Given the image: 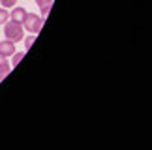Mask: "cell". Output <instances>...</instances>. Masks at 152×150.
<instances>
[{
  "mask_svg": "<svg viewBox=\"0 0 152 150\" xmlns=\"http://www.w3.org/2000/svg\"><path fill=\"white\" fill-rule=\"evenodd\" d=\"M26 13H28V11L25 8H15V6H13V9L10 11V21H15V23H21V25H23Z\"/></svg>",
  "mask_w": 152,
  "mask_h": 150,
  "instance_id": "cell-4",
  "label": "cell"
},
{
  "mask_svg": "<svg viewBox=\"0 0 152 150\" xmlns=\"http://www.w3.org/2000/svg\"><path fill=\"white\" fill-rule=\"evenodd\" d=\"M38 6H39V17L45 21V17L49 15V11H51V6H53V0H34Z\"/></svg>",
  "mask_w": 152,
  "mask_h": 150,
  "instance_id": "cell-5",
  "label": "cell"
},
{
  "mask_svg": "<svg viewBox=\"0 0 152 150\" xmlns=\"http://www.w3.org/2000/svg\"><path fill=\"white\" fill-rule=\"evenodd\" d=\"M23 32H25V28H23L21 23H15V21L4 23V36H6V39H10V42H13V43L21 42Z\"/></svg>",
  "mask_w": 152,
  "mask_h": 150,
  "instance_id": "cell-1",
  "label": "cell"
},
{
  "mask_svg": "<svg viewBox=\"0 0 152 150\" xmlns=\"http://www.w3.org/2000/svg\"><path fill=\"white\" fill-rule=\"evenodd\" d=\"M8 21H10V11L0 8V25H4V23H8Z\"/></svg>",
  "mask_w": 152,
  "mask_h": 150,
  "instance_id": "cell-8",
  "label": "cell"
},
{
  "mask_svg": "<svg viewBox=\"0 0 152 150\" xmlns=\"http://www.w3.org/2000/svg\"><path fill=\"white\" fill-rule=\"evenodd\" d=\"M15 53V43L10 42V39H4V42H0V56H4V58H8Z\"/></svg>",
  "mask_w": 152,
  "mask_h": 150,
  "instance_id": "cell-3",
  "label": "cell"
},
{
  "mask_svg": "<svg viewBox=\"0 0 152 150\" xmlns=\"http://www.w3.org/2000/svg\"><path fill=\"white\" fill-rule=\"evenodd\" d=\"M10 70H11V64L4 58V56H0V81L10 73Z\"/></svg>",
  "mask_w": 152,
  "mask_h": 150,
  "instance_id": "cell-6",
  "label": "cell"
},
{
  "mask_svg": "<svg viewBox=\"0 0 152 150\" xmlns=\"http://www.w3.org/2000/svg\"><path fill=\"white\" fill-rule=\"evenodd\" d=\"M11 56H13V58H11V66H17V64H19V62H21V58H23V56H25V51H19V53H13V55H11Z\"/></svg>",
  "mask_w": 152,
  "mask_h": 150,
  "instance_id": "cell-7",
  "label": "cell"
},
{
  "mask_svg": "<svg viewBox=\"0 0 152 150\" xmlns=\"http://www.w3.org/2000/svg\"><path fill=\"white\" fill-rule=\"evenodd\" d=\"M42 25H43V19L39 15H34V13H26L25 21H23V28L28 30L30 34H38L42 30Z\"/></svg>",
  "mask_w": 152,
  "mask_h": 150,
  "instance_id": "cell-2",
  "label": "cell"
},
{
  "mask_svg": "<svg viewBox=\"0 0 152 150\" xmlns=\"http://www.w3.org/2000/svg\"><path fill=\"white\" fill-rule=\"evenodd\" d=\"M34 39H36V34H32V36H28V38L25 39V47H26V49H30V47H32Z\"/></svg>",
  "mask_w": 152,
  "mask_h": 150,
  "instance_id": "cell-9",
  "label": "cell"
},
{
  "mask_svg": "<svg viewBox=\"0 0 152 150\" xmlns=\"http://www.w3.org/2000/svg\"><path fill=\"white\" fill-rule=\"evenodd\" d=\"M15 2H17V0H0V4H2L4 8H13Z\"/></svg>",
  "mask_w": 152,
  "mask_h": 150,
  "instance_id": "cell-10",
  "label": "cell"
}]
</instances>
